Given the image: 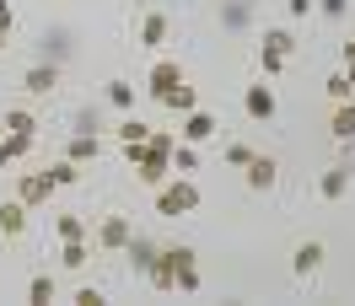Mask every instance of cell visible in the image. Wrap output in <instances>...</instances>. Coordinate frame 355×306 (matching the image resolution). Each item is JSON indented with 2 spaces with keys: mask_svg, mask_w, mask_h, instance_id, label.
<instances>
[{
  "mask_svg": "<svg viewBox=\"0 0 355 306\" xmlns=\"http://www.w3.org/2000/svg\"><path fill=\"white\" fill-rule=\"evenodd\" d=\"M318 11V0H286V17L291 22H302V17H312Z\"/></svg>",
  "mask_w": 355,
  "mask_h": 306,
  "instance_id": "cell-28",
  "label": "cell"
},
{
  "mask_svg": "<svg viewBox=\"0 0 355 306\" xmlns=\"http://www.w3.org/2000/svg\"><path fill=\"white\" fill-rule=\"evenodd\" d=\"M178 134H183L189 145H200V140H210V134H216V118L194 108V113H189V118H183V129H178Z\"/></svg>",
  "mask_w": 355,
  "mask_h": 306,
  "instance_id": "cell-12",
  "label": "cell"
},
{
  "mask_svg": "<svg viewBox=\"0 0 355 306\" xmlns=\"http://www.w3.org/2000/svg\"><path fill=\"white\" fill-rule=\"evenodd\" d=\"M275 177H280V167H275V156H253V161H248V188H253V194H264V188H275Z\"/></svg>",
  "mask_w": 355,
  "mask_h": 306,
  "instance_id": "cell-8",
  "label": "cell"
},
{
  "mask_svg": "<svg viewBox=\"0 0 355 306\" xmlns=\"http://www.w3.org/2000/svg\"><path fill=\"white\" fill-rule=\"evenodd\" d=\"M119 140H124V145H146V140H151V124H146V118H124V124H119Z\"/></svg>",
  "mask_w": 355,
  "mask_h": 306,
  "instance_id": "cell-18",
  "label": "cell"
},
{
  "mask_svg": "<svg viewBox=\"0 0 355 306\" xmlns=\"http://www.w3.org/2000/svg\"><path fill=\"white\" fill-rule=\"evenodd\" d=\"M0 134H6V124H0Z\"/></svg>",
  "mask_w": 355,
  "mask_h": 306,
  "instance_id": "cell-37",
  "label": "cell"
},
{
  "mask_svg": "<svg viewBox=\"0 0 355 306\" xmlns=\"http://www.w3.org/2000/svg\"><path fill=\"white\" fill-rule=\"evenodd\" d=\"M130 237H135L130 215H103V226H97V247H103V253H124Z\"/></svg>",
  "mask_w": 355,
  "mask_h": 306,
  "instance_id": "cell-2",
  "label": "cell"
},
{
  "mask_svg": "<svg viewBox=\"0 0 355 306\" xmlns=\"http://www.w3.org/2000/svg\"><path fill=\"white\" fill-rule=\"evenodd\" d=\"M87 237H76V242H65V253H60V263H65V269H87Z\"/></svg>",
  "mask_w": 355,
  "mask_h": 306,
  "instance_id": "cell-21",
  "label": "cell"
},
{
  "mask_svg": "<svg viewBox=\"0 0 355 306\" xmlns=\"http://www.w3.org/2000/svg\"><path fill=\"white\" fill-rule=\"evenodd\" d=\"M189 210H200V188H194L189 177L156 188V215H189Z\"/></svg>",
  "mask_w": 355,
  "mask_h": 306,
  "instance_id": "cell-1",
  "label": "cell"
},
{
  "mask_svg": "<svg viewBox=\"0 0 355 306\" xmlns=\"http://www.w3.org/2000/svg\"><path fill=\"white\" fill-rule=\"evenodd\" d=\"M243 108H248V118H259V124H269L275 118V91L259 81V87H248L243 91Z\"/></svg>",
  "mask_w": 355,
  "mask_h": 306,
  "instance_id": "cell-6",
  "label": "cell"
},
{
  "mask_svg": "<svg viewBox=\"0 0 355 306\" xmlns=\"http://www.w3.org/2000/svg\"><path fill=\"white\" fill-rule=\"evenodd\" d=\"M173 161H178V172H194L200 167V156L189 151V145H173Z\"/></svg>",
  "mask_w": 355,
  "mask_h": 306,
  "instance_id": "cell-29",
  "label": "cell"
},
{
  "mask_svg": "<svg viewBox=\"0 0 355 306\" xmlns=\"http://www.w3.org/2000/svg\"><path fill=\"white\" fill-rule=\"evenodd\" d=\"M76 306H103V290H97V285H81V290H76Z\"/></svg>",
  "mask_w": 355,
  "mask_h": 306,
  "instance_id": "cell-32",
  "label": "cell"
},
{
  "mask_svg": "<svg viewBox=\"0 0 355 306\" xmlns=\"http://www.w3.org/2000/svg\"><path fill=\"white\" fill-rule=\"evenodd\" d=\"M6 129H11V134H33V129H38V118H33L27 108H11V113H6Z\"/></svg>",
  "mask_w": 355,
  "mask_h": 306,
  "instance_id": "cell-22",
  "label": "cell"
},
{
  "mask_svg": "<svg viewBox=\"0 0 355 306\" xmlns=\"http://www.w3.org/2000/svg\"><path fill=\"white\" fill-rule=\"evenodd\" d=\"M345 65H355V38H350V44H345Z\"/></svg>",
  "mask_w": 355,
  "mask_h": 306,
  "instance_id": "cell-34",
  "label": "cell"
},
{
  "mask_svg": "<svg viewBox=\"0 0 355 306\" xmlns=\"http://www.w3.org/2000/svg\"><path fill=\"white\" fill-rule=\"evenodd\" d=\"M259 65H264V75H280V70H286V54H275V48H259Z\"/></svg>",
  "mask_w": 355,
  "mask_h": 306,
  "instance_id": "cell-26",
  "label": "cell"
},
{
  "mask_svg": "<svg viewBox=\"0 0 355 306\" xmlns=\"http://www.w3.org/2000/svg\"><path fill=\"white\" fill-rule=\"evenodd\" d=\"M22 87L33 91V97H49V91L60 87V70H54V65H33V70L22 75Z\"/></svg>",
  "mask_w": 355,
  "mask_h": 306,
  "instance_id": "cell-10",
  "label": "cell"
},
{
  "mask_svg": "<svg viewBox=\"0 0 355 306\" xmlns=\"http://www.w3.org/2000/svg\"><path fill=\"white\" fill-rule=\"evenodd\" d=\"M108 102L130 113V108H135V87H130V81H108Z\"/></svg>",
  "mask_w": 355,
  "mask_h": 306,
  "instance_id": "cell-25",
  "label": "cell"
},
{
  "mask_svg": "<svg viewBox=\"0 0 355 306\" xmlns=\"http://www.w3.org/2000/svg\"><path fill=\"white\" fill-rule=\"evenodd\" d=\"M27 301L49 306V301H54V280H49V274H33V280H27Z\"/></svg>",
  "mask_w": 355,
  "mask_h": 306,
  "instance_id": "cell-20",
  "label": "cell"
},
{
  "mask_svg": "<svg viewBox=\"0 0 355 306\" xmlns=\"http://www.w3.org/2000/svg\"><path fill=\"white\" fill-rule=\"evenodd\" d=\"M49 194H54V177H49V172H27L22 183H17V199H22L27 210H38V204H49Z\"/></svg>",
  "mask_w": 355,
  "mask_h": 306,
  "instance_id": "cell-4",
  "label": "cell"
},
{
  "mask_svg": "<svg viewBox=\"0 0 355 306\" xmlns=\"http://www.w3.org/2000/svg\"><path fill=\"white\" fill-rule=\"evenodd\" d=\"M334 140H355V97L339 102V113H334Z\"/></svg>",
  "mask_w": 355,
  "mask_h": 306,
  "instance_id": "cell-17",
  "label": "cell"
},
{
  "mask_svg": "<svg viewBox=\"0 0 355 306\" xmlns=\"http://www.w3.org/2000/svg\"><path fill=\"white\" fill-rule=\"evenodd\" d=\"M49 177H54V188H70V183H81V161H54V167H49Z\"/></svg>",
  "mask_w": 355,
  "mask_h": 306,
  "instance_id": "cell-19",
  "label": "cell"
},
{
  "mask_svg": "<svg viewBox=\"0 0 355 306\" xmlns=\"http://www.w3.org/2000/svg\"><path fill=\"white\" fill-rule=\"evenodd\" d=\"M318 263H323V242H302L296 253H291V269L307 280V274H318Z\"/></svg>",
  "mask_w": 355,
  "mask_h": 306,
  "instance_id": "cell-11",
  "label": "cell"
},
{
  "mask_svg": "<svg viewBox=\"0 0 355 306\" xmlns=\"http://www.w3.org/2000/svg\"><path fill=\"white\" fill-rule=\"evenodd\" d=\"M318 194L329 199V204H334V199H345V194H350V167H329V172L318 177Z\"/></svg>",
  "mask_w": 355,
  "mask_h": 306,
  "instance_id": "cell-9",
  "label": "cell"
},
{
  "mask_svg": "<svg viewBox=\"0 0 355 306\" xmlns=\"http://www.w3.org/2000/svg\"><path fill=\"white\" fill-rule=\"evenodd\" d=\"M173 87H183V65H178V60H156L151 65V97L162 102Z\"/></svg>",
  "mask_w": 355,
  "mask_h": 306,
  "instance_id": "cell-5",
  "label": "cell"
},
{
  "mask_svg": "<svg viewBox=\"0 0 355 306\" xmlns=\"http://www.w3.org/2000/svg\"><path fill=\"white\" fill-rule=\"evenodd\" d=\"M0 48H6V33H0Z\"/></svg>",
  "mask_w": 355,
  "mask_h": 306,
  "instance_id": "cell-36",
  "label": "cell"
},
{
  "mask_svg": "<svg viewBox=\"0 0 355 306\" xmlns=\"http://www.w3.org/2000/svg\"><path fill=\"white\" fill-rule=\"evenodd\" d=\"M318 11H323V17H329V22H339V17H345V11H350V0H318Z\"/></svg>",
  "mask_w": 355,
  "mask_h": 306,
  "instance_id": "cell-31",
  "label": "cell"
},
{
  "mask_svg": "<svg viewBox=\"0 0 355 306\" xmlns=\"http://www.w3.org/2000/svg\"><path fill=\"white\" fill-rule=\"evenodd\" d=\"M0 33H11V6L0 0Z\"/></svg>",
  "mask_w": 355,
  "mask_h": 306,
  "instance_id": "cell-33",
  "label": "cell"
},
{
  "mask_svg": "<svg viewBox=\"0 0 355 306\" xmlns=\"http://www.w3.org/2000/svg\"><path fill=\"white\" fill-rule=\"evenodd\" d=\"M54 231H60V242H76V237H87V220H81V215H60V220H54Z\"/></svg>",
  "mask_w": 355,
  "mask_h": 306,
  "instance_id": "cell-23",
  "label": "cell"
},
{
  "mask_svg": "<svg viewBox=\"0 0 355 306\" xmlns=\"http://www.w3.org/2000/svg\"><path fill=\"white\" fill-rule=\"evenodd\" d=\"M253 145H226V161H232V167H248V161H253Z\"/></svg>",
  "mask_w": 355,
  "mask_h": 306,
  "instance_id": "cell-30",
  "label": "cell"
},
{
  "mask_svg": "<svg viewBox=\"0 0 355 306\" xmlns=\"http://www.w3.org/2000/svg\"><path fill=\"white\" fill-rule=\"evenodd\" d=\"M33 151V134H0V167H6V161H17V156H27Z\"/></svg>",
  "mask_w": 355,
  "mask_h": 306,
  "instance_id": "cell-15",
  "label": "cell"
},
{
  "mask_svg": "<svg viewBox=\"0 0 355 306\" xmlns=\"http://www.w3.org/2000/svg\"><path fill=\"white\" fill-rule=\"evenodd\" d=\"M345 75H350V87H355V65H350V70H345Z\"/></svg>",
  "mask_w": 355,
  "mask_h": 306,
  "instance_id": "cell-35",
  "label": "cell"
},
{
  "mask_svg": "<svg viewBox=\"0 0 355 306\" xmlns=\"http://www.w3.org/2000/svg\"><path fill=\"white\" fill-rule=\"evenodd\" d=\"M124 253H130V269H135V274H151V263H156V253H162V247H151L146 237H130V247H124Z\"/></svg>",
  "mask_w": 355,
  "mask_h": 306,
  "instance_id": "cell-13",
  "label": "cell"
},
{
  "mask_svg": "<svg viewBox=\"0 0 355 306\" xmlns=\"http://www.w3.org/2000/svg\"><path fill=\"white\" fill-rule=\"evenodd\" d=\"M350 75H329V97H334V102H350Z\"/></svg>",
  "mask_w": 355,
  "mask_h": 306,
  "instance_id": "cell-27",
  "label": "cell"
},
{
  "mask_svg": "<svg viewBox=\"0 0 355 306\" xmlns=\"http://www.w3.org/2000/svg\"><path fill=\"white\" fill-rule=\"evenodd\" d=\"M264 48H275V54H291V48H296L291 27H269V33H264Z\"/></svg>",
  "mask_w": 355,
  "mask_h": 306,
  "instance_id": "cell-24",
  "label": "cell"
},
{
  "mask_svg": "<svg viewBox=\"0 0 355 306\" xmlns=\"http://www.w3.org/2000/svg\"><path fill=\"white\" fill-rule=\"evenodd\" d=\"M162 102H167L173 113H194V108H200V91H194L189 81H183V87H173L167 97H162Z\"/></svg>",
  "mask_w": 355,
  "mask_h": 306,
  "instance_id": "cell-16",
  "label": "cell"
},
{
  "mask_svg": "<svg viewBox=\"0 0 355 306\" xmlns=\"http://www.w3.org/2000/svg\"><path fill=\"white\" fill-rule=\"evenodd\" d=\"M167 38H173L167 11H146V17H140V48H167Z\"/></svg>",
  "mask_w": 355,
  "mask_h": 306,
  "instance_id": "cell-3",
  "label": "cell"
},
{
  "mask_svg": "<svg viewBox=\"0 0 355 306\" xmlns=\"http://www.w3.org/2000/svg\"><path fill=\"white\" fill-rule=\"evenodd\" d=\"M65 156H70V161H81V167H87V161H97V156H103V145H97V134H76V140L65 145Z\"/></svg>",
  "mask_w": 355,
  "mask_h": 306,
  "instance_id": "cell-14",
  "label": "cell"
},
{
  "mask_svg": "<svg viewBox=\"0 0 355 306\" xmlns=\"http://www.w3.org/2000/svg\"><path fill=\"white\" fill-rule=\"evenodd\" d=\"M22 231H27V204L22 199H6V204H0V237L17 242Z\"/></svg>",
  "mask_w": 355,
  "mask_h": 306,
  "instance_id": "cell-7",
  "label": "cell"
}]
</instances>
